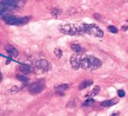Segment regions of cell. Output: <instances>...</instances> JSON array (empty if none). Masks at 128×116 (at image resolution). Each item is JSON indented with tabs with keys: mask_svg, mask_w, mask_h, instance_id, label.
<instances>
[{
	"mask_svg": "<svg viewBox=\"0 0 128 116\" xmlns=\"http://www.w3.org/2000/svg\"><path fill=\"white\" fill-rule=\"evenodd\" d=\"M71 48L72 49L73 51H74L75 53H80L82 51V48L80 45L78 44H72L71 45Z\"/></svg>",
	"mask_w": 128,
	"mask_h": 116,
	"instance_id": "4fadbf2b",
	"label": "cell"
},
{
	"mask_svg": "<svg viewBox=\"0 0 128 116\" xmlns=\"http://www.w3.org/2000/svg\"><path fill=\"white\" fill-rule=\"evenodd\" d=\"M108 28L110 32H111L112 33H114V34H116V33H118L117 28L116 27H115L114 26H112V25H110V26H108Z\"/></svg>",
	"mask_w": 128,
	"mask_h": 116,
	"instance_id": "2e32d148",
	"label": "cell"
},
{
	"mask_svg": "<svg viewBox=\"0 0 128 116\" xmlns=\"http://www.w3.org/2000/svg\"><path fill=\"white\" fill-rule=\"evenodd\" d=\"M6 50L8 52V53L9 54L10 56L12 57H16L18 54V52L16 50V49H15L13 46L10 45H8L6 47Z\"/></svg>",
	"mask_w": 128,
	"mask_h": 116,
	"instance_id": "52a82bcc",
	"label": "cell"
},
{
	"mask_svg": "<svg viewBox=\"0 0 128 116\" xmlns=\"http://www.w3.org/2000/svg\"><path fill=\"white\" fill-rule=\"evenodd\" d=\"M68 87H69V86L68 84H62L59 85V86L56 87L57 92H58V93H62V92H64V90L68 89Z\"/></svg>",
	"mask_w": 128,
	"mask_h": 116,
	"instance_id": "8fae6325",
	"label": "cell"
},
{
	"mask_svg": "<svg viewBox=\"0 0 128 116\" xmlns=\"http://www.w3.org/2000/svg\"><path fill=\"white\" fill-rule=\"evenodd\" d=\"M2 80V77H1V73H0V81Z\"/></svg>",
	"mask_w": 128,
	"mask_h": 116,
	"instance_id": "d6986e66",
	"label": "cell"
},
{
	"mask_svg": "<svg viewBox=\"0 0 128 116\" xmlns=\"http://www.w3.org/2000/svg\"><path fill=\"white\" fill-rule=\"evenodd\" d=\"M82 55L79 54L78 53L73 54L71 56L70 63L72 65V68L74 70H78L79 67H80V61Z\"/></svg>",
	"mask_w": 128,
	"mask_h": 116,
	"instance_id": "277c9868",
	"label": "cell"
},
{
	"mask_svg": "<svg viewBox=\"0 0 128 116\" xmlns=\"http://www.w3.org/2000/svg\"><path fill=\"white\" fill-rule=\"evenodd\" d=\"M102 65V62L94 56H87L83 54L80 61V67L84 70H96Z\"/></svg>",
	"mask_w": 128,
	"mask_h": 116,
	"instance_id": "6da1fadb",
	"label": "cell"
},
{
	"mask_svg": "<svg viewBox=\"0 0 128 116\" xmlns=\"http://www.w3.org/2000/svg\"><path fill=\"white\" fill-rule=\"evenodd\" d=\"M20 69L21 72L25 74L29 73L30 72V70H30V67L28 66V65H20Z\"/></svg>",
	"mask_w": 128,
	"mask_h": 116,
	"instance_id": "7c38bea8",
	"label": "cell"
},
{
	"mask_svg": "<svg viewBox=\"0 0 128 116\" xmlns=\"http://www.w3.org/2000/svg\"><path fill=\"white\" fill-rule=\"evenodd\" d=\"M118 101L116 98H114L112 100H106L103 102L101 103V106L104 107H108V106H111L114 105V104H116V102Z\"/></svg>",
	"mask_w": 128,
	"mask_h": 116,
	"instance_id": "9c48e42d",
	"label": "cell"
},
{
	"mask_svg": "<svg viewBox=\"0 0 128 116\" xmlns=\"http://www.w3.org/2000/svg\"><path fill=\"white\" fill-rule=\"evenodd\" d=\"M118 95L120 97H123L125 95V92L123 90H119L118 91Z\"/></svg>",
	"mask_w": 128,
	"mask_h": 116,
	"instance_id": "ac0fdd59",
	"label": "cell"
},
{
	"mask_svg": "<svg viewBox=\"0 0 128 116\" xmlns=\"http://www.w3.org/2000/svg\"><path fill=\"white\" fill-rule=\"evenodd\" d=\"M50 64L45 59H41L37 61V66L38 68L44 71H48L50 70Z\"/></svg>",
	"mask_w": 128,
	"mask_h": 116,
	"instance_id": "8992f818",
	"label": "cell"
},
{
	"mask_svg": "<svg viewBox=\"0 0 128 116\" xmlns=\"http://www.w3.org/2000/svg\"><path fill=\"white\" fill-rule=\"evenodd\" d=\"M79 28L81 34L87 33L88 34L99 37H101L104 36V33L96 25L82 24L79 25Z\"/></svg>",
	"mask_w": 128,
	"mask_h": 116,
	"instance_id": "7a4b0ae2",
	"label": "cell"
},
{
	"mask_svg": "<svg viewBox=\"0 0 128 116\" xmlns=\"http://www.w3.org/2000/svg\"><path fill=\"white\" fill-rule=\"evenodd\" d=\"M44 84L41 82H37L32 84L30 87V91L32 94H37L39 93L44 90Z\"/></svg>",
	"mask_w": 128,
	"mask_h": 116,
	"instance_id": "5b68a950",
	"label": "cell"
},
{
	"mask_svg": "<svg viewBox=\"0 0 128 116\" xmlns=\"http://www.w3.org/2000/svg\"><path fill=\"white\" fill-rule=\"evenodd\" d=\"M17 78L18 79V80L21 81L23 82H27L28 81V79L26 77V76H23V75H19L17 76Z\"/></svg>",
	"mask_w": 128,
	"mask_h": 116,
	"instance_id": "e0dca14e",
	"label": "cell"
},
{
	"mask_svg": "<svg viewBox=\"0 0 128 116\" xmlns=\"http://www.w3.org/2000/svg\"><path fill=\"white\" fill-rule=\"evenodd\" d=\"M92 84L93 81L91 79H85V80L81 82V83H80V85L79 86V89H80V90H83V89H86V88H87L88 87H90Z\"/></svg>",
	"mask_w": 128,
	"mask_h": 116,
	"instance_id": "ba28073f",
	"label": "cell"
},
{
	"mask_svg": "<svg viewBox=\"0 0 128 116\" xmlns=\"http://www.w3.org/2000/svg\"><path fill=\"white\" fill-rule=\"evenodd\" d=\"M59 31H60L64 34L72 35V36L79 34L78 28V26H76V25L66 24L61 25L59 27Z\"/></svg>",
	"mask_w": 128,
	"mask_h": 116,
	"instance_id": "3957f363",
	"label": "cell"
},
{
	"mask_svg": "<svg viewBox=\"0 0 128 116\" xmlns=\"http://www.w3.org/2000/svg\"><path fill=\"white\" fill-rule=\"evenodd\" d=\"M54 53L58 58H60L62 56V51L60 48H56L54 50Z\"/></svg>",
	"mask_w": 128,
	"mask_h": 116,
	"instance_id": "9a60e30c",
	"label": "cell"
},
{
	"mask_svg": "<svg viewBox=\"0 0 128 116\" xmlns=\"http://www.w3.org/2000/svg\"><path fill=\"white\" fill-rule=\"evenodd\" d=\"M51 14L54 17H58L61 14V11L60 10L58 9V8H54L51 11Z\"/></svg>",
	"mask_w": 128,
	"mask_h": 116,
	"instance_id": "5bb4252c",
	"label": "cell"
},
{
	"mask_svg": "<svg viewBox=\"0 0 128 116\" xmlns=\"http://www.w3.org/2000/svg\"><path fill=\"white\" fill-rule=\"evenodd\" d=\"M100 89H100V86H95L94 89H93V90L90 92H89L88 94L87 95V96H88V97H94V96L96 95L99 92H100Z\"/></svg>",
	"mask_w": 128,
	"mask_h": 116,
	"instance_id": "30bf717a",
	"label": "cell"
}]
</instances>
